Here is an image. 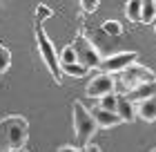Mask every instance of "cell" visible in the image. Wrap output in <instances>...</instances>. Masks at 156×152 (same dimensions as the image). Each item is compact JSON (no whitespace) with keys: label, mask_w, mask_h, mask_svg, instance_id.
<instances>
[{"label":"cell","mask_w":156,"mask_h":152,"mask_svg":"<svg viewBox=\"0 0 156 152\" xmlns=\"http://www.w3.org/2000/svg\"><path fill=\"white\" fill-rule=\"evenodd\" d=\"M27 139H29V123L25 117L11 114V117L0 119V150H25Z\"/></svg>","instance_id":"cell-1"},{"label":"cell","mask_w":156,"mask_h":152,"mask_svg":"<svg viewBox=\"0 0 156 152\" xmlns=\"http://www.w3.org/2000/svg\"><path fill=\"white\" fill-rule=\"evenodd\" d=\"M152 81H156V74L147 67V65H143V63H134L127 69L118 72V74L114 76L116 87L123 94L132 92L134 87H138V85H143V83H152Z\"/></svg>","instance_id":"cell-2"},{"label":"cell","mask_w":156,"mask_h":152,"mask_svg":"<svg viewBox=\"0 0 156 152\" xmlns=\"http://www.w3.org/2000/svg\"><path fill=\"white\" fill-rule=\"evenodd\" d=\"M36 45H38L40 58L45 61L49 74L54 76V83L60 85L62 83V74H60V67H58V52H56L54 43L49 40V36L45 34V29H42V20H38V18H36Z\"/></svg>","instance_id":"cell-3"},{"label":"cell","mask_w":156,"mask_h":152,"mask_svg":"<svg viewBox=\"0 0 156 152\" xmlns=\"http://www.w3.org/2000/svg\"><path fill=\"white\" fill-rule=\"evenodd\" d=\"M72 49L76 54V63L80 65V67H85L87 72L89 69H98V65L103 63V56H101V52H98V47L83 32H78L76 38L72 40Z\"/></svg>","instance_id":"cell-4"},{"label":"cell","mask_w":156,"mask_h":152,"mask_svg":"<svg viewBox=\"0 0 156 152\" xmlns=\"http://www.w3.org/2000/svg\"><path fill=\"white\" fill-rule=\"evenodd\" d=\"M74 132H76V139L80 143V148H85L87 143H91V136L96 134V121L91 119L89 110L85 107L80 101H74Z\"/></svg>","instance_id":"cell-5"},{"label":"cell","mask_w":156,"mask_h":152,"mask_svg":"<svg viewBox=\"0 0 156 152\" xmlns=\"http://www.w3.org/2000/svg\"><path fill=\"white\" fill-rule=\"evenodd\" d=\"M138 61V54L136 52H118V54H112L107 58H103V63L98 65V69H101V74H109L114 76L118 72L127 69L129 65H134Z\"/></svg>","instance_id":"cell-6"},{"label":"cell","mask_w":156,"mask_h":152,"mask_svg":"<svg viewBox=\"0 0 156 152\" xmlns=\"http://www.w3.org/2000/svg\"><path fill=\"white\" fill-rule=\"evenodd\" d=\"M114 90H116V83H114V76L109 74H96L94 78H89L87 87H85L87 96L91 98H103L107 94H114Z\"/></svg>","instance_id":"cell-7"},{"label":"cell","mask_w":156,"mask_h":152,"mask_svg":"<svg viewBox=\"0 0 156 152\" xmlns=\"http://www.w3.org/2000/svg\"><path fill=\"white\" fill-rule=\"evenodd\" d=\"M89 114H91V119L96 121V125L98 128H105V130H109V128H116V125H120V117L116 112H107V110H101L98 105H94L89 110Z\"/></svg>","instance_id":"cell-8"},{"label":"cell","mask_w":156,"mask_h":152,"mask_svg":"<svg viewBox=\"0 0 156 152\" xmlns=\"http://www.w3.org/2000/svg\"><path fill=\"white\" fill-rule=\"evenodd\" d=\"M123 96L129 101L132 105H136V103H140V101H145V98H154V96H156V81L138 85V87H134L132 92L123 94Z\"/></svg>","instance_id":"cell-9"},{"label":"cell","mask_w":156,"mask_h":152,"mask_svg":"<svg viewBox=\"0 0 156 152\" xmlns=\"http://www.w3.org/2000/svg\"><path fill=\"white\" fill-rule=\"evenodd\" d=\"M134 114H136V119H143L145 123H154L156 121V96L136 103L134 105Z\"/></svg>","instance_id":"cell-10"},{"label":"cell","mask_w":156,"mask_h":152,"mask_svg":"<svg viewBox=\"0 0 156 152\" xmlns=\"http://www.w3.org/2000/svg\"><path fill=\"white\" fill-rule=\"evenodd\" d=\"M116 114L120 117V121H123V123H134V121H136L134 105L123 96V94H118V101H116Z\"/></svg>","instance_id":"cell-11"},{"label":"cell","mask_w":156,"mask_h":152,"mask_svg":"<svg viewBox=\"0 0 156 152\" xmlns=\"http://www.w3.org/2000/svg\"><path fill=\"white\" fill-rule=\"evenodd\" d=\"M140 23L143 25L156 23V0H143L140 2Z\"/></svg>","instance_id":"cell-12"},{"label":"cell","mask_w":156,"mask_h":152,"mask_svg":"<svg viewBox=\"0 0 156 152\" xmlns=\"http://www.w3.org/2000/svg\"><path fill=\"white\" fill-rule=\"evenodd\" d=\"M125 16H127L129 23H140V0L125 2Z\"/></svg>","instance_id":"cell-13"},{"label":"cell","mask_w":156,"mask_h":152,"mask_svg":"<svg viewBox=\"0 0 156 152\" xmlns=\"http://www.w3.org/2000/svg\"><path fill=\"white\" fill-rule=\"evenodd\" d=\"M60 67V74H67V76H74V78H85L89 74L85 67H80L78 63H74V65H58Z\"/></svg>","instance_id":"cell-14"},{"label":"cell","mask_w":156,"mask_h":152,"mask_svg":"<svg viewBox=\"0 0 156 152\" xmlns=\"http://www.w3.org/2000/svg\"><path fill=\"white\" fill-rule=\"evenodd\" d=\"M101 27H103V32L107 36H120L123 34V25H120L118 20H105Z\"/></svg>","instance_id":"cell-15"},{"label":"cell","mask_w":156,"mask_h":152,"mask_svg":"<svg viewBox=\"0 0 156 152\" xmlns=\"http://www.w3.org/2000/svg\"><path fill=\"white\" fill-rule=\"evenodd\" d=\"M116 101H118V94H107L98 101V107L101 110H107V112H116Z\"/></svg>","instance_id":"cell-16"},{"label":"cell","mask_w":156,"mask_h":152,"mask_svg":"<svg viewBox=\"0 0 156 152\" xmlns=\"http://www.w3.org/2000/svg\"><path fill=\"white\" fill-rule=\"evenodd\" d=\"M74 63H76V54H74L72 45H67L58 56V65H74Z\"/></svg>","instance_id":"cell-17"},{"label":"cell","mask_w":156,"mask_h":152,"mask_svg":"<svg viewBox=\"0 0 156 152\" xmlns=\"http://www.w3.org/2000/svg\"><path fill=\"white\" fill-rule=\"evenodd\" d=\"M11 65V52L5 45H0V74H5Z\"/></svg>","instance_id":"cell-18"},{"label":"cell","mask_w":156,"mask_h":152,"mask_svg":"<svg viewBox=\"0 0 156 152\" xmlns=\"http://www.w3.org/2000/svg\"><path fill=\"white\" fill-rule=\"evenodd\" d=\"M51 16H54V11L49 9L45 2H40V5L36 7V18H38V20H47V18H51Z\"/></svg>","instance_id":"cell-19"},{"label":"cell","mask_w":156,"mask_h":152,"mask_svg":"<svg viewBox=\"0 0 156 152\" xmlns=\"http://www.w3.org/2000/svg\"><path fill=\"white\" fill-rule=\"evenodd\" d=\"M101 5L98 0H83L80 7H83V13H91V11H96V7Z\"/></svg>","instance_id":"cell-20"},{"label":"cell","mask_w":156,"mask_h":152,"mask_svg":"<svg viewBox=\"0 0 156 152\" xmlns=\"http://www.w3.org/2000/svg\"><path fill=\"white\" fill-rule=\"evenodd\" d=\"M80 152H103V150L98 148L96 143H87V146H85V148H80Z\"/></svg>","instance_id":"cell-21"},{"label":"cell","mask_w":156,"mask_h":152,"mask_svg":"<svg viewBox=\"0 0 156 152\" xmlns=\"http://www.w3.org/2000/svg\"><path fill=\"white\" fill-rule=\"evenodd\" d=\"M58 152H80V150L74 146H62V148H58Z\"/></svg>","instance_id":"cell-22"},{"label":"cell","mask_w":156,"mask_h":152,"mask_svg":"<svg viewBox=\"0 0 156 152\" xmlns=\"http://www.w3.org/2000/svg\"><path fill=\"white\" fill-rule=\"evenodd\" d=\"M152 152H156V148H154V150H152Z\"/></svg>","instance_id":"cell-23"},{"label":"cell","mask_w":156,"mask_h":152,"mask_svg":"<svg viewBox=\"0 0 156 152\" xmlns=\"http://www.w3.org/2000/svg\"><path fill=\"white\" fill-rule=\"evenodd\" d=\"M0 152H5V150H0Z\"/></svg>","instance_id":"cell-24"},{"label":"cell","mask_w":156,"mask_h":152,"mask_svg":"<svg viewBox=\"0 0 156 152\" xmlns=\"http://www.w3.org/2000/svg\"><path fill=\"white\" fill-rule=\"evenodd\" d=\"M154 32H156V27H154Z\"/></svg>","instance_id":"cell-25"}]
</instances>
